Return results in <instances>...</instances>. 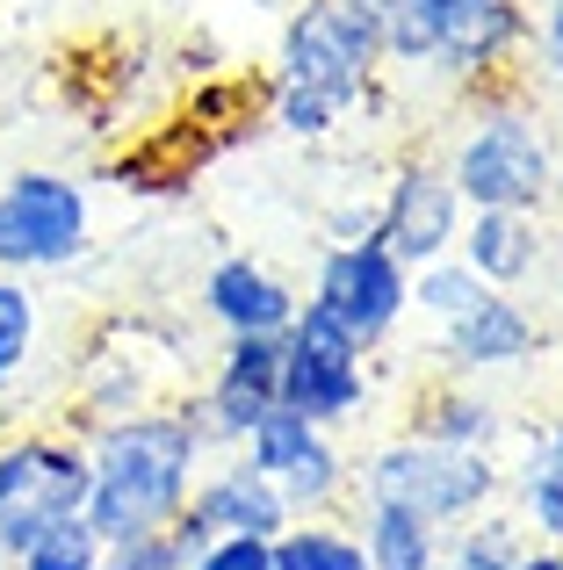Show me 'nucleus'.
I'll list each match as a JSON object with an SVG mask.
<instances>
[{"mask_svg": "<svg viewBox=\"0 0 563 570\" xmlns=\"http://www.w3.org/2000/svg\"><path fill=\"white\" fill-rule=\"evenodd\" d=\"M203 455L210 448L188 426V412L138 404V412L95 419V433H87V528L101 542L167 528L196 491Z\"/></svg>", "mask_w": 563, "mask_h": 570, "instance_id": "nucleus-1", "label": "nucleus"}, {"mask_svg": "<svg viewBox=\"0 0 563 570\" xmlns=\"http://www.w3.org/2000/svg\"><path fill=\"white\" fill-rule=\"evenodd\" d=\"M448 181L463 195V209H527V217H542V203L556 195V138L542 124V109L521 101L513 87H477L463 130H455Z\"/></svg>", "mask_w": 563, "mask_h": 570, "instance_id": "nucleus-2", "label": "nucleus"}, {"mask_svg": "<svg viewBox=\"0 0 563 570\" xmlns=\"http://www.w3.org/2000/svg\"><path fill=\"white\" fill-rule=\"evenodd\" d=\"M354 491L376 499V505H405V513L434 520V528H455V520L506 499V462L463 455V448H434L419 433H397V441L368 448L354 462Z\"/></svg>", "mask_w": 563, "mask_h": 570, "instance_id": "nucleus-3", "label": "nucleus"}, {"mask_svg": "<svg viewBox=\"0 0 563 570\" xmlns=\"http://www.w3.org/2000/svg\"><path fill=\"white\" fill-rule=\"evenodd\" d=\"M376 72H383V51L333 8V0H304L289 8L275 37V87L282 95H310L347 124L368 95H376Z\"/></svg>", "mask_w": 563, "mask_h": 570, "instance_id": "nucleus-4", "label": "nucleus"}, {"mask_svg": "<svg viewBox=\"0 0 563 570\" xmlns=\"http://www.w3.org/2000/svg\"><path fill=\"white\" fill-rule=\"evenodd\" d=\"M282 404L304 412L310 426L339 433L347 419H362L368 404V347L304 296L296 318L282 325Z\"/></svg>", "mask_w": 563, "mask_h": 570, "instance_id": "nucleus-5", "label": "nucleus"}, {"mask_svg": "<svg viewBox=\"0 0 563 570\" xmlns=\"http://www.w3.org/2000/svg\"><path fill=\"white\" fill-rule=\"evenodd\" d=\"M87 232H95V209L72 174L22 167L0 188V275H58L87 253Z\"/></svg>", "mask_w": 563, "mask_h": 570, "instance_id": "nucleus-6", "label": "nucleus"}, {"mask_svg": "<svg viewBox=\"0 0 563 570\" xmlns=\"http://www.w3.org/2000/svg\"><path fill=\"white\" fill-rule=\"evenodd\" d=\"M66 513H87V441H72V433L0 441V557L37 542Z\"/></svg>", "mask_w": 563, "mask_h": 570, "instance_id": "nucleus-7", "label": "nucleus"}, {"mask_svg": "<svg viewBox=\"0 0 563 570\" xmlns=\"http://www.w3.org/2000/svg\"><path fill=\"white\" fill-rule=\"evenodd\" d=\"M310 304L333 311V318L347 325V333L362 340L368 354H376L383 340L405 325V311H412V267L397 261V253L383 246L376 232L339 238V246H325V253H318V275H310Z\"/></svg>", "mask_w": 563, "mask_h": 570, "instance_id": "nucleus-8", "label": "nucleus"}, {"mask_svg": "<svg viewBox=\"0 0 563 570\" xmlns=\"http://www.w3.org/2000/svg\"><path fill=\"white\" fill-rule=\"evenodd\" d=\"M275 404H282V333H225L210 383L181 412L203 433V448H239Z\"/></svg>", "mask_w": 563, "mask_h": 570, "instance_id": "nucleus-9", "label": "nucleus"}, {"mask_svg": "<svg viewBox=\"0 0 563 570\" xmlns=\"http://www.w3.org/2000/svg\"><path fill=\"white\" fill-rule=\"evenodd\" d=\"M463 217H470V209H463V195H455L448 167H434V159H405V167L391 174V188H383V209H376L368 232H376L405 267H426V261H441V253H455Z\"/></svg>", "mask_w": 563, "mask_h": 570, "instance_id": "nucleus-10", "label": "nucleus"}, {"mask_svg": "<svg viewBox=\"0 0 563 570\" xmlns=\"http://www.w3.org/2000/svg\"><path fill=\"white\" fill-rule=\"evenodd\" d=\"M535 311L521 304V296H506V289H484L477 304L463 311V318H448L441 325V368L448 376H498V368H521L527 354H535Z\"/></svg>", "mask_w": 563, "mask_h": 570, "instance_id": "nucleus-11", "label": "nucleus"}, {"mask_svg": "<svg viewBox=\"0 0 563 570\" xmlns=\"http://www.w3.org/2000/svg\"><path fill=\"white\" fill-rule=\"evenodd\" d=\"M188 520H203L210 534H254V542H275L289 528V505H282L275 476H260L246 455H225V462H203L196 491L181 505Z\"/></svg>", "mask_w": 563, "mask_h": 570, "instance_id": "nucleus-12", "label": "nucleus"}, {"mask_svg": "<svg viewBox=\"0 0 563 570\" xmlns=\"http://www.w3.org/2000/svg\"><path fill=\"white\" fill-rule=\"evenodd\" d=\"M296 304H304V296H296L268 261H254V253H225V261L203 275V311H210L225 333H282V325L296 318Z\"/></svg>", "mask_w": 563, "mask_h": 570, "instance_id": "nucleus-13", "label": "nucleus"}, {"mask_svg": "<svg viewBox=\"0 0 563 570\" xmlns=\"http://www.w3.org/2000/svg\"><path fill=\"white\" fill-rule=\"evenodd\" d=\"M506 404L492 397V390H477L470 376H448V383H434L419 404H412V426L405 433H419V441H434V448H463V455H498V441H506Z\"/></svg>", "mask_w": 563, "mask_h": 570, "instance_id": "nucleus-14", "label": "nucleus"}, {"mask_svg": "<svg viewBox=\"0 0 563 570\" xmlns=\"http://www.w3.org/2000/svg\"><path fill=\"white\" fill-rule=\"evenodd\" d=\"M455 261L477 267V282L492 289H521L542 267V224L527 209H470L455 232Z\"/></svg>", "mask_w": 563, "mask_h": 570, "instance_id": "nucleus-15", "label": "nucleus"}, {"mask_svg": "<svg viewBox=\"0 0 563 570\" xmlns=\"http://www.w3.org/2000/svg\"><path fill=\"white\" fill-rule=\"evenodd\" d=\"M506 499L535 542H563V419L521 433V462L506 470Z\"/></svg>", "mask_w": 563, "mask_h": 570, "instance_id": "nucleus-16", "label": "nucleus"}, {"mask_svg": "<svg viewBox=\"0 0 563 570\" xmlns=\"http://www.w3.org/2000/svg\"><path fill=\"white\" fill-rule=\"evenodd\" d=\"M354 534H362L368 570H441V534H448V528H434V520L405 513V505L362 499V520H354Z\"/></svg>", "mask_w": 563, "mask_h": 570, "instance_id": "nucleus-17", "label": "nucleus"}, {"mask_svg": "<svg viewBox=\"0 0 563 570\" xmlns=\"http://www.w3.org/2000/svg\"><path fill=\"white\" fill-rule=\"evenodd\" d=\"M275 491H282V505H289V520H333L339 505L354 499V462H347V448H339L333 433H318V441L304 448V462H296Z\"/></svg>", "mask_w": 563, "mask_h": 570, "instance_id": "nucleus-18", "label": "nucleus"}, {"mask_svg": "<svg viewBox=\"0 0 563 570\" xmlns=\"http://www.w3.org/2000/svg\"><path fill=\"white\" fill-rule=\"evenodd\" d=\"M527 542H535V534L521 528V513L484 505V513L455 520V528L441 534V570H513Z\"/></svg>", "mask_w": 563, "mask_h": 570, "instance_id": "nucleus-19", "label": "nucleus"}, {"mask_svg": "<svg viewBox=\"0 0 563 570\" xmlns=\"http://www.w3.org/2000/svg\"><path fill=\"white\" fill-rule=\"evenodd\" d=\"M268 549H275V570H368L362 534L339 528V520H289Z\"/></svg>", "mask_w": 563, "mask_h": 570, "instance_id": "nucleus-20", "label": "nucleus"}, {"mask_svg": "<svg viewBox=\"0 0 563 570\" xmlns=\"http://www.w3.org/2000/svg\"><path fill=\"white\" fill-rule=\"evenodd\" d=\"M101 549H109V542L87 528V513H66V520H51L37 542L14 549L8 570H101Z\"/></svg>", "mask_w": 563, "mask_h": 570, "instance_id": "nucleus-21", "label": "nucleus"}, {"mask_svg": "<svg viewBox=\"0 0 563 570\" xmlns=\"http://www.w3.org/2000/svg\"><path fill=\"white\" fill-rule=\"evenodd\" d=\"M484 289H492V282H477V267H463L455 253H441V261L412 267V304H419V318H434V325L463 318V311L477 304Z\"/></svg>", "mask_w": 563, "mask_h": 570, "instance_id": "nucleus-22", "label": "nucleus"}, {"mask_svg": "<svg viewBox=\"0 0 563 570\" xmlns=\"http://www.w3.org/2000/svg\"><path fill=\"white\" fill-rule=\"evenodd\" d=\"M37 333H43V311H37V289L22 275H0V390L29 368L37 354Z\"/></svg>", "mask_w": 563, "mask_h": 570, "instance_id": "nucleus-23", "label": "nucleus"}, {"mask_svg": "<svg viewBox=\"0 0 563 570\" xmlns=\"http://www.w3.org/2000/svg\"><path fill=\"white\" fill-rule=\"evenodd\" d=\"M527 66L563 101V0H535L527 8Z\"/></svg>", "mask_w": 563, "mask_h": 570, "instance_id": "nucleus-24", "label": "nucleus"}, {"mask_svg": "<svg viewBox=\"0 0 563 570\" xmlns=\"http://www.w3.org/2000/svg\"><path fill=\"white\" fill-rule=\"evenodd\" d=\"M101 570H188V557L174 549L167 528H145V534H124V542L101 549Z\"/></svg>", "mask_w": 563, "mask_h": 570, "instance_id": "nucleus-25", "label": "nucleus"}, {"mask_svg": "<svg viewBox=\"0 0 563 570\" xmlns=\"http://www.w3.org/2000/svg\"><path fill=\"white\" fill-rule=\"evenodd\" d=\"M188 570H275V549L254 534H217L203 557H188Z\"/></svg>", "mask_w": 563, "mask_h": 570, "instance_id": "nucleus-26", "label": "nucleus"}, {"mask_svg": "<svg viewBox=\"0 0 563 570\" xmlns=\"http://www.w3.org/2000/svg\"><path fill=\"white\" fill-rule=\"evenodd\" d=\"M333 8L347 14V22L383 51V37H391V22H397V8H405V0H333Z\"/></svg>", "mask_w": 563, "mask_h": 570, "instance_id": "nucleus-27", "label": "nucleus"}, {"mask_svg": "<svg viewBox=\"0 0 563 570\" xmlns=\"http://www.w3.org/2000/svg\"><path fill=\"white\" fill-rule=\"evenodd\" d=\"M513 570H563V542H527Z\"/></svg>", "mask_w": 563, "mask_h": 570, "instance_id": "nucleus-28", "label": "nucleus"}, {"mask_svg": "<svg viewBox=\"0 0 563 570\" xmlns=\"http://www.w3.org/2000/svg\"><path fill=\"white\" fill-rule=\"evenodd\" d=\"M426 14H455V8H484V0H419Z\"/></svg>", "mask_w": 563, "mask_h": 570, "instance_id": "nucleus-29", "label": "nucleus"}, {"mask_svg": "<svg viewBox=\"0 0 563 570\" xmlns=\"http://www.w3.org/2000/svg\"><path fill=\"white\" fill-rule=\"evenodd\" d=\"M0 570H8V557H0Z\"/></svg>", "mask_w": 563, "mask_h": 570, "instance_id": "nucleus-30", "label": "nucleus"}]
</instances>
